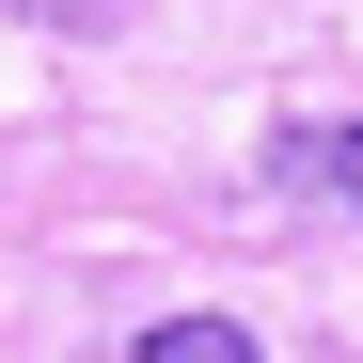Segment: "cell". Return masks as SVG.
I'll list each match as a JSON object with an SVG mask.
<instances>
[{
  "instance_id": "obj_1",
  "label": "cell",
  "mask_w": 363,
  "mask_h": 363,
  "mask_svg": "<svg viewBox=\"0 0 363 363\" xmlns=\"http://www.w3.org/2000/svg\"><path fill=\"white\" fill-rule=\"evenodd\" d=\"M269 190H284V206H347V221H363V127H269Z\"/></svg>"
},
{
  "instance_id": "obj_2",
  "label": "cell",
  "mask_w": 363,
  "mask_h": 363,
  "mask_svg": "<svg viewBox=\"0 0 363 363\" xmlns=\"http://www.w3.org/2000/svg\"><path fill=\"white\" fill-rule=\"evenodd\" d=\"M127 363H269V347L237 332V316H158V332H143Z\"/></svg>"
},
{
  "instance_id": "obj_3",
  "label": "cell",
  "mask_w": 363,
  "mask_h": 363,
  "mask_svg": "<svg viewBox=\"0 0 363 363\" xmlns=\"http://www.w3.org/2000/svg\"><path fill=\"white\" fill-rule=\"evenodd\" d=\"M143 0H16V32H127Z\"/></svg>"
}]
</instances>
